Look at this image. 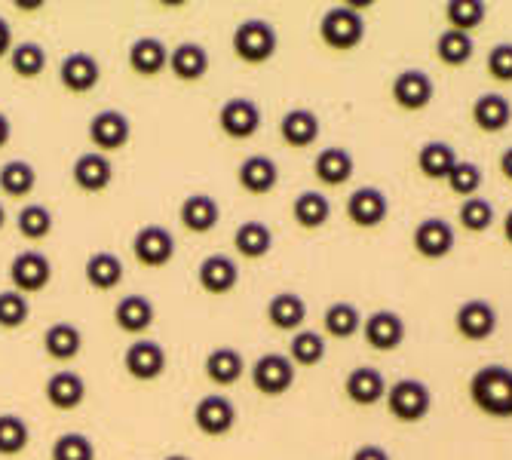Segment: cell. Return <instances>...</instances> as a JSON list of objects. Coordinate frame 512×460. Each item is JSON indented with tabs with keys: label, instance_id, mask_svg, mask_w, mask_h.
Here are the masks:
<instances>
[{
	"label": "cell",
	"instance_id": "6f0895ef",
	"mask_svg": "<svg viewBox=\"0 0 512 460\" xmlns=\"http://www.w3.org/2000/svg\"><path fill=\"white\" fill-rule=\"evenodd\" d=\"M166 460H191L188 454H172V457H166Z\"/></svg>",
	"mask_w": 512,
	"mask_h": 460
},
{
	"label": "cell",
	"instance_id": "44dd1931",
	"mask_svg": "<svg viewBox=\"0 0 512 460\" xmlns=\"http://www.w3.org/2000/svg\"><path fill=\"white\" fill-rule=\"evenodd\" d=\"M117 329L126 335H142L154 326V301L145 295H123L114 307Z\"/></svg>",
	"mask_w": 512,
	"mask_h": 460
},
{
	"label": "cell",
	"instance_id": "d4e9b609",
	"mask_svg": "<svg viewBox=\"0 0 512 460\" xmlns=\"http://www.w3.org/2000/svg\"><path fill=\"white\" fill-rule=\"evenodd\" d=\"M178 218H181L184 230H191V234H209V230L221 221V206L209 194H191L181 203Z\"/></svg>",
	"mask_w": 512,
	"mask_h": 460
},
{
	"label": "cell",
	"instance_id": "f546056e",
	"mask_svg": "<svg viewBox=\"0 0 512 460\" xmlns=\"http://www.w3.org/2000/svg\"><path fill=\"white\" fill-rule=\"evenodd\" d=\"M279 135L289 148H310L319 138V117L310 108L286 111V117L279 120Z\"/></svg>",
	"mask_w": 512,
	"mask_h": 460
},
{
	"label": "cell",
	"instance_id": "d6a6232c",
	"mask_svg": "<svg viewBox=\"0 0 512 460\" xmlns=\"http://www.w3.org/2000/svg\"><path fill=\"white\" fill-rule=\"evenodd\" d=\"M43 350L56 362H71L83 350V335L71 322H56V326H50L43 335Z\"/></svg>",
	"mask_w": 512,
	"mask_h": 460
},
{
	"label": "cell",
	"instance_id": "d590c367",
	"mask_svg": "<svg viewBox=\"0 0 512 460\" xmlns=\"http://www.w3.org/2000/svg\"><path fill=\"white\" fill-rule=\"evenodd\" d=\"M454 166H457V154L448 142H427L417 151V169L430 181H445Z\"/></svg>",
	"mask_w": 512,
	"mask_h": 460
},
{
	"label": "cell",
	"instance_id": "2e32d148",
	"mask_svg": "<svg viewBox=\"0 0 512 460\" xmlns=\"http://www.w3.org/2000/svg\"><path fill=\"white\" fill-rule=\"evenodd\" d=\"M71 178L74 184L83 191V194H102L111 188L114 181V166L105 154L99 151H89V154H80L74 160V169H71Z\"/></svg>",
	"mask_w": 512,
	"mask_h": 460
},
{
	"label": "cell",
	"instance_id": "83f0119b",
	"mask_svg": "<svg viewBox=\"0 0 512 460\" xmlns=\"http://www.w3.org/2000/svg\"><path fill=\"white\" fill-rule=\"evenodd\" d=\"M169 68L178 80L184 83H194V80H203L206 71H209V53L206 46L200 43H178L175 50L169 53Z\"/></svg>",
	"mask_w": 512,
	"mask_h": 460
},
{
	"label": "cell",
	"instance_id": "836d02e7",
	"mask_svg": "<svg viewBox=\"0 0 512 460\" xmlns=\"http://www.w3.org/2000/svg\"><path fill=\"white\" fill-rule=\"evenodd\" d=\"M234 246L237 252L246 258V261H258L264 255H270L273 249V234H270V227L264 221H243L237 227V234H234Z\"/></svg>",
	"mask_w": 512,
	"mask_h": 460
},
{
	"label": "cell",
	"instance_id": "ee69618b",
	"mask_svg": "<svg viewBox=\"0 0 512 460\" xmlns=\"http://www.w3.org/2000/svg\"><path fill=\"white\" fill-rule=\"evenodd\" d=\"M457 218H460L463 230H470V234H485V230L494 224V206L482 197H470V200H463Z\"/></svg>",
	"mask_w": 512,
	"mask_h": 460
},
{
	"label": "cell",
	"instance_id": "7dc6e473",
	"mask_svg": "<svg viewBox=\"0 0 512 460\" xmlns=\"http://www.w3.org/2000/svg\"><path fill=\"white\" fill-rule=\"evenodd\" d=\"M445 181H448V188L454 194H460L463 200H470L482 188V169L476 163H470V160H457V166L451 169V175Z\"/></svg>",
	"mask_w": 512,
	"mask_h": 460
},
{
	"label": "cell",
	"instance_id": "f35d334b",
	"mask_svg": "<svg viewBox=\"0 0 512 460\" xmlns=\"http://www.w3.org/2000/svg\"><path fill=\"white\" fill-rule=\"evenodd\" d=\"M476 53V43H473V34H463V31H442L439 40H436V56L439 62L451 65V68H460L467 65Z\"/></svg>",
	"mask_w": 512,
	"mask_h": 460
},
{
	"label": "cell",
	"instance_id": "ffe728a7",
	"mask_svg": "<svg viewBox=\"0 0 512 460\" xmlns=\"http://www.w3.org/2000/svg\"><path fill=\"white\" fill-rule=\"evenodd\" d=\"M344 393L353 405H378L381 399H387V381L378 368L371 365H359L347 375L344 381Z\"/></svg>",
	"mask_w": 512,
	"mask_h": 460
},
{
	"label": "cell",
	"instance_id": "8992f818",
	"mask_svg": "<svg viewBox=\"0 0 512 460\" xmlns=\"http://www.w3.org/2000/svg\"><path fill=\"white\" fill-rule=\"evenodd\" d=\"M50 280H53V264L37 249H25L10 261V283L22 295L43 292L46 286H50Z\"/></svg>",
	"mask_w": 512,
	"mask_h": 460
},
{
	"label": "cell",
	"instance_id": "5b68a950",
	"mask_svg": "<svg viewBox=\"0 0 512 460\" xmlns=\"http://www.w3.org/2000/svg\"><path fill=\"white\" fill-rule=\"evenodd\" d=\"M295 384V362L289 353H264L252 365V387L264 396H283Z\"/></svg>",
	"mask_w": 512,
	"mask_h": 460
},
{
	"label": "cell",
	"instance_id": "8d00e7d4",
	"mask_svg": "<svg viewBox=\"0 0 512 460\" xmlns=\"http://www.w3.org/2000/svg\"><path fill=\"white\" fill-rule=\"evenodd\" d=\"M488 16V4L485 0H448L445 4V19L451 31H463L473 34Z\"/></svg>",
	"mask_w": 512,
	"mask_h": 460
},
{
	"label": "cell",
	"instance_id": "277c9868",
	"mask_svg": "<svg viewBox=\"0 0 512 460\" xmlns=\"http://www.w3.org/2000/svg\"><path fill=\"white\" fill-rule=\"evenodd\" d=\"M234 53L246 65H264L276 53V31L264 19H246L234 31Z\"/></svg>",
	"mask_w": 512,
	"mask_h": 460
},
{
	"label": "cell",
	"instance_id": "4316f807",
	"mask_svg": "<svg viewBox=\"0 0 512 460\" xmlns=\"http://www.w3.org/2000/svg\"><path fill=\"white\" fill-rule=\"evenodd\" d=\"M203 368H206V378L215 387H234L246 372V362H243V353L234 350V347H215L206 356Z\"/></svg>",
	"mask_w": 512,
	"mask_h": 460
},
{
	"label": "cell",
	"instance_id": "6da1fadb",
	"mask_svg": "<svg viewBox=\"0 0 512 460\" xmlns=\"http://www.w3.org/2000/svg\"><path fill=\"white\" fill-rule=\"evenodd\" d=\"M470 399L488 418H512V368L482 365L470 378Z\"/></svg>",
	"mask_w": 512,
	"mask_h": 460
},
{
	"label": "cell",
	"instance_id": "7c38bea8",
	"mask_svg": "<svg viewBox=\"0 0 512 460\" xmlns=\"http://www.w3.org/2000/svg\"><path fill=\"white\" fill-rule=\"evenodd\" d=\"M362 338L371 350H378V353L399 350L405 341V322L393 310H378L362 322Z\"/></svg>",
	"mask_w": 512,
	"mask_h": 460
},
{
	"label": "cell",
	"instance_id": "d6986e66",
	"mask_svg": "<svg viewBox=\"0 0 512 460\" xmlns=\"http://www.w3.org/2000/svg\"><path fill=\"white\" fill-rule=\"evenodd\" d=\"M197 280H200L203 292H209V295H227V292H234L237 283H240V267L230 261L227 255H209L197 267Z\"/></svg>",
	"mask_w": 512,
	"mask_h": 460
},
{
	"label": "cell",
	"instance_id": "db71d44e",
	"mask_svg": "<svg viewBox=\"0 0 512 460\" xmlns=\"http://www.w3.org/2000/svg\"><path fill=\"white\" fill-rule=\"evenodd\" d=\"M500 172H503L506 181H512V148H506V151L500 154Z\"/></svg>",
	"mask_w": 512,
	"mask_h": 460
},
{
	"label": "cell",
	"instance_id": "4dcf8cb0",
	"mask_svg": "<svg viewBox=\"0 0 512 460\" xmlns=\"http://www.w3.org/2000/svg\"><path fill=\"white\" fill-rule=\"evenodd\" d=\"M83 276L96 292H111L123 283V261L114 252H92L86 258Z\"/></svg>",
	"mask_w": 512,
	"mask_h": 460
},
{
	"label": "cell",
	"instance_id": "ac0fdd59",
	"mask_svg": "<svg viewBox=\"0 0 512 460\" xmlns=\"http://www.w3.org/2000/svg\"><path fill=\"white\" fill-rule=\"evenodd\" d=\"M414 249L430 261L451 255L454 249V227L445 218H424L414 227Z\"/></svg>",
	"mask_w": 512,
	"mask_h": 460
},
{
	"label": "cell",
	"instance_id": "52a82bcc",
	"mask_svg": "<svg viewBox=\"0 0 512 460\" xmlns=\"http://www.w3.org/2000/svg\"><path fill=\"white\" fill-rule=\"evenodd\" d=\"M194 424L203 436H227L237 427V405L221 393H209L197 402L194 408Z\"/></svg>",
	"mask_w": 512,
	"mask_h": 460
},
{
	"label": "cell",
	"instance_id": "484cf974",
	"mask_svg": "<svg viewBox=\"0 0 512 460\" xmlns=\"http://www.w3.org/2000/svg\"><path fill=\"white\" fill-rule=\"evenodd\" d=\"M43 393H46V402H50L53 408L74 411L86 399V381L77 372H68V368H62V372H56L50 381H46Z\"/></svg>",
	"mask_w": 512,
	"mask_h": 460
},
{
	"label": "cell",
	"instance_id": "f1b7e54d",
	"mask_svg": "<svg viewBox=\"0 0 512 460\" xmlns=\"http://www.w3.org/2000/svg\"><path fill=\"white\" fill-rule=\"evenodd\" d=\"M473 123L482 132H488V135L503 132L512 123V105H509V99L500 96V92H485V96H479L476 105H473Z\"/></svg>",
	"mask_w": 512,
	"mask_h": 460
},
{
	"label": "cell",
	"instance_id": "cb8c5ba5",
	"mask_svg": "<svg viewBox=\"0 0 512 460\" xmlns=\"http://www.w3.org/2000/svg\"><path fill=\"white\" fill-rule=\"evenodd\" d=\"M237 181L240 188L261 197V194H270L276 184H279V169L270 157L264 154H252L240 163V172H237Z\"/></svg>",
	"mask_w": 512,
	"mask_h": 460
},
{
	"label": "cell",
	"instance_id": "3957f363",
	"mask_svg": "<svg viewBox=\"0 0 512 460\" xmlns=\"http://www.w3.org/2000/svg\"><path fill=\"white\" fill-rule=\"evenodd\" d=\"M387 405L390 414L402 424H417L424 421L433 408V393L424 381L417 378H402L393 387H387Z\"/></svg>",
	"mask_w": 512,
	"mask_h": 460
},
{
	"label": "cell",
	"instance_id": "4fadbf2b",
	"mask_svg": "<svg viewBox=\"0 0 512 460\" xmlns=\"http://www.w3.org/2000/svg\"><path fill=\"white\" fill-rule=\"evenodd\" d=\"M436 96V86H433V77L424 74V71H399L396 80H393V102L402 108V111H424Z\"/></svg>",
	"mask_w": 512,
	"mask_h": 460
},
{
	"label": "cell",
	"instance_id": "e0dca14e",
	"mask_svg": "<svg viewBox=\"0 0 512 460\" xmlns=\"http://www.w3.org/2000/svg\"><path fill=\"white\" fill-rule=\"evenodd\" d=\"M390 215V200L381 188H359L347 197V218L356 227H378Z\"/></svg>",
	"mask_w": 512,
	"mask_h": 460
},
{
	"label": "cell",
	"instance_id": "c3c4849f",
	"mask_svg": "<svg viewBox=\"0 0 512 460\" xmlns=\"http://www.w3.org/2000/svg\"><path fill=\"white\" fill-rule=\"evenodd\" d=\"M28 298L16 289H7V292H0V329H19L28 322Z\"/></svg>",
	"mask_w": 512,
	"mask_h": 460
},
{
	"label": "cell",
	"instance_id": "1f68e13d",
	"mask_svg": "<svg viewBox=\"0 0 512 460\" xmlns=\"http://www.w3.org/2000/svg\"><path fill=\"white\" fill-rule=\"evenodd\" d=\"M313 175L329 184V188H341L353 178V157L344 148H325L319 151V157L313 160Z\"/></svg>",
	"mask_w": 512,
	"mask_h": 460
},
{
	"label": "cell",
	"instance_id": "681fc988",
	"mask_svg": "<svg viewBox=\"0 0 512 460\" xmlns=\"http://www.w3.org/2000/svg\"><path fill=\"white\" fill-rule=\"evenodd\" d=\"M488 74L500 83H512V43H497L488 53Z\"/></svg>",
	"mask_w": 512,
	"mask_h": 460
},
{
	"label": "cell",
	"instance_id": "8fae6325",
	"mask_svg": "<svg viewBox=\"0 0 512 460\" xmlns=\"http://www.w3.org/2000/svg\"><path fill=\"white\" fill-rule=\"evenodd\" d=\"M218 126L234 142H246L261 129V108L252 99H227L218 111Z\"/></svg>",
	"mask_w": 512,
	"mask_h": 460
},
{
	"label": "cell",
	"instance_id": "bcb514c9",
	"mask_svg": "<svg viewBox=\"0 0 512 460\" xmlns=\"http://www.w3.org/2000/svg\"><path fill=\"white\" fill-rule=\"evenodd\" d=\"M53 460H96V445L83 433H62L50 451Z\"/></svg>",
	"mask_w": 512,
	"mask_h": 460
},
{
	"label": "cell",
	"instance_id": "f6af8a7d",
	"mask_svg": "<svg viewBox=\"0 0 512 460\" xmlns=\"http://www.w3.org/2000/svg\"><path fill=\"white\" fill-rule=\"evenodd\" d=\"M289 359L298 365H319L325 359V338L319 332H295L289 341Z\"/></svg>",
	"mask_w": 512,
	"mask_h": 460
},
{
	"label": "cell",
	"instance_id": "5bb4252c",
	"mask_svg": "<svg viewBox=\"0 0 512 460\" xmlns=\"http://www.w3.org/2000/svg\"><path fill=\"white\" fill-rule=\"evenodd\" d=\"M123 368L135 381H157L166 372V350L157 341H132L123 353Z\"/></svg>",
	"mask_w": 512,
	"mask_h": 460
},
{
	"label": "cell",
	"instance_id": "f5cc1de1",
	"mask_svg": "<svg viewBox=\"0 0 512 460\" xmlns=\"http://www.w3.org/2000/svg\"><path fill=\"white\" fill-rule=\"evenodd\" d=\"M10 135H13V123H10V117L4 111H0V148H7Z\"/></svg>",
	"mask_w": 512,
	"mask_h": 460
},
{
	"label": "cell",
	"instance_id": "e575fe53",
	"mask_svg": "<svg viewBox=\"0 0 512 460\" xmlns=\"http://www.w3.org/2000/svg\"><path fill=\"white\" fill-rule=\"evenodd\" d=\"M362 322H365V319H362L359 307H356V304H350V301H335L329 310L322 313L325 335L341 338V341H347V338L359 335V332H362Z\"/></svg>",
	"mask_w": 512,
	"mask_h": 460
},
{
	"label": "cell",
	"instance_id": "ab89813d",
	"mask_svg": "<svg viewBox=\"0 0 512 460\" xmlns=\"http://www.w3.org/2000/svg\"><path fill=\"white\" fill-rule=\"evenodd\" d=\"M37 184V169L25 160H10L0 166V191L7 197H25L34 191Z\"/></svg>",
	"mask_w": 512,
	"mask_h": 460
},
{
	"label": "cell",
	"instance_id": "74e56055",
	"mask_svg": "<svg viewBox=\"0 0 512 460\" xmlns=\"http://www.w3.org/2000/svg\"><path fill=\"white\" fill-rule=\"evenodd\" d=\"M292 215H295V221H298L304 230H319L325 221L332 218V203H329V197H325V194L304 191V194L295 197Z\"/></svg>",
	"mask_w": 512,
	"mask_h": 460
},
{
	"label": "cell",
	"instance_id": "b9f144b4",
	"mask_svg": "<svg viewBox=\"0 0 512 460\" xmlns=\"http://www.w3.org/2000/svg\"><path fill=\"white\" fill-rule=\"evenodd\" d=\"M10 68H13L19 77H25V80L40 77L43 68H46V53H43V46L34 43V40L16 43V46H13V53H10Z\"/></svg>",
	"mask_w": 512,
	"mask_h": 460
},
{
	"label": "cell",
	"instance_id": "f907efd6",
	"mask_svg": "<svg viewBox=\"0 0 512 460\" xmlns=\"http://www.w3.org/2000/svg\"><path fill=\"white\" fill-rule=\"evenodd\" d=\"M350 460H393V457H390V451H387L384 445L368 442V445H359V448L353 451Z\"/></svg>",
	"mask_w": 512,
	"mask_h": 460
},
{
	"label": "cell",
	"instance_id": "60d3db41",
	"mask_svg": "<svg viewBox=\"0 0 512 460\" xmlns=\"http://www.w3.org/2000/svg\"><path fill=\"white\" fill-rule=\"evenodd\" d=\"M31 430L19 414H0V457H16L28 448Z\"/></svg>",
	"mask_w": 512,
	"mask_h": 460
},
{
	"label": "cell",
	"instance_id": "9a60e30c",
	"mask_svg": "<svg viewBox=\"0 0 512 460\" xmlns=\"http://www.w3.org/2000/svg\"><path fill=\"white\" fill-rule=\"evenodd\" d=\"M99 80H102V65L89 53H71L59 65V83L68 92H74V96H86V92L99 86Z\"/></svg>",
	"mask_w": 512,
	"mask_h": 460
},
{
	"label": "cell",
	"instance_id": "9c48e42d",
	"mask_svg": "<svg viewBox=\"0 0 512 460\" xmlns=\"http://www.w3.org/2000/svg\"><path fill=\"white\" fill-rule=\"evenodd\" d=\"M132 135V123L123 111H99L96 117L89 120V142L99 148V154H111L129 145Z\"/></svg>",
	"mask_w": 512,
	"mask_h": 460
},
{
	"label": "cell",
	"instance_id": "7bdbcfd3",
	"mask_svg": "<svg viewBox=\"0 0 512 460\" xmlns=\"http://www.w3.org/2000/svg\"><path fill=\"white\" fill-rule=\"evenodd\" d=\"M16 224H19V234L25 240L37 243V240H46V237L53 234V212L46 209V206H40V203H31V206H25L19 212Z\"/></svg>",
	"mask_w": 512,
	"mask_h": 460
},
{
	"label": "cell",
	"instance_id": "ba28073f",
	"mask_svg": "<svg viewBox=\"0 0 512 460\" xmlns=\"http://www.w3.org/2000/svg\"><path fill=\"white\" fill-rule=\"evenodd\" d=\"M132 255L145 267H166L175 258V237L163 224H145L132 237Z\"/></svg>",
	"mask_w": 512,
	"mask_h": 460
},
{
	"label": "cell",
	"instance_id": "11a10c76",
	"mask_svg": "<svg viewBox=\"0 0 512 460\" xmlns=\"http://www.w3.org/2000/svg\"><path fill=\"white\" fill-rule=\"evenodd\" d=\"M503 237H506V243L512 246V209H509L506 218H503Z\"/></svg>",
	"mask_w": 512,
	"mask_h": 460
},
{
	"label": "cell",
	"instance_id": "816d5d0a",
	"mask_svg": "<svg viewBox=\"0 0 512 460\" xmlns=\"http://www.w3.org/2000/svg\"><path fill=\"white\" fill-rule=\"evenodd\" d=\"M13 28L7 25V19H0V59L4 56H10L13 53Z\"/></svg>",
	"mask_w": 512,
	"mask_h": 460
},
{
	"label": "cell",
	"instance_id": "603a6c76",
	"mask_svg": "<svg viewBox=\"0 0 512 460\" xmlns=\"http://www.w3.org/2000/svg\"><path fill=\"white\" fill-rule=\"evenodd\" d=\"M267 319L279 332H298L307 322V301L295 292H276L267 304Z\"/></svg>",
	"mask_w": 512,
	"mask_h": 460
},
{
	"label": "cell",
	"instance_id": "30bf717a",
	"mask_svg": "<svg viewBox=\"0 0 512 460\" xmlns=\"http://www.w3.org/2000/svg\"><path fill=\"white\" fill-rule=\"evenodd\" d=\"M454 329L467 341H485L497 332V310L482 298L463 301L454 313Z\"/></svg>",
	"mask_w": 512,
	"mask_h": 460
},
{
	"label": "cell",
	"instance_id": "7402d4cb",
	"mask_svg": "<svg viewBox=\"0 0 512 460\" xmlns=\"http://www.w3.org/2000/svg\"><path fill=\"white\" fill-rule=\"evenodd\" d=\"M129 68L138 77H157L163 68H169V50L160 37H138L129 46Z\"/></svg>",
	"mask_w": 512,
	"mask_h": 460
},
{
	"label": "cell",
	"instance_id": "7a4b0ae2",
	"mask_svg": "<svg viewBox=\"0 0 512 460\" xmlns=\"http://www.w3.org/2000/svg\"><path fill=\"white\" fill-rule=\"evenodd\" d=\"M319 37L332 50H356L365 37V19L356 4L332 7L319 19Z\"/></svg>",
	"mask_w": 512,
	"mask_h": 460
},
{
	"label": "cell",
	"instance_id": "9f6ffc18",
	"mask_svg": "<svg viewBox=\"0 0 512 460\" xmlns=\"http://www.w3.org/2000/svg\"><path fill=\"white\" fill-rule=\"evenodd\" d=\"M4 224H7V212H4V206H0V230H4Z\"/></svg>",
	"mask_w": 512,
	"mask_h": 460
}]
</instances>
